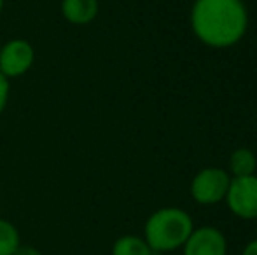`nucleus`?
I'll return each mask as SVG.
<instances>
[{
    "instance_id": "9b49d317",
    "label": "nucleus",
    "mask_w": 257,
    "mask_h": 255,
    "mask_svg": "<svg viewBox=\"0 0 257 255\" xmlns=\"http://www.w3.org/2000/svg\"><path fill=\"white\" fill-rule=\"evenodd\" d=\"M9 95H11V82H9V79L0 72V116L4 114L7 103H9Z\"/></svg>"
},
{
    "instance_id": "6e6552de",
    "label": "nucleus",
    "mask_w": 257,
    "mask_h": 255,
    "mask_svg": "<svg viewBox=\"0 0 257 255\" xmlns=\"http://www.w3.org/2000/svg\"><path fill=\"white\" fill-rule=\"evenodd\" d=\"M153 248L140 236L124 234L112 245V255H153Z\"/></svg>"
},
{
    "instance_id": "7ed1b4c3",
    "label": "nucleus",
    "mask_w": 257,
    "mask_h": 255,
    "mask_svg": "<svg viewBox=\"0 0 257 255\" xmlns=\"http://www.w3.org/2000/svg\"><path fill=\"white\" fill-rule=\"evenodd\" d=\"M231 175L220 168H205L191 182V196L200 204H217L226 199Z\"/></svg>"
},
{
    "instance_id": "0eeeda50",
    "label": "nucleus",
    "mask_w": 257,
    "mask_h": 255,
    "mask_svg": "<svg viewBox=\"0 0 257 255\" xmlns=\"http://www.w3.org/2000/svg\"><path fill=\"white\" fill-rule=\"evenodd\" d=\"M61 16L75 27L89 25L100 13L98 0H61Z\"/></svg>"
},
{
    "instance_id": "39448f33",
    "label": "nucleus",
    "mask_w": 257,
    "mask_h": 255,
    "mask_svg": "<svg viewBox=\"0 0 257 255\" xmlns=\"http://www.w3.org/2000/svg\"><path fill=\"white\" fill-rule=\"evenodd\" d=\"M34 63L35 49L27 39H11L0 48V72L9 81L30 72Z\"/></svg>"
},
{
    "instance_id": "2eb2a0df",
    "label": "nucleus",
    "mask_w": 257,
    "mask_h": 255,
    "mask_svg": "<svg viewBox=\"0 0 257 255\" xmlns=\"http://www.w3.org/2000/svg\"><path fill=\"white\" fill-rule=\"evenodd\" d=\"M0 48H2V42H0Z\"/></svg>"
},
{
    "instance_id": "9d476101",
    "label": "nucleus",
    "mask_w": 257,
    "mask_h": 255,
    "mask_svg": "<svg viewBox=\"0 0 257 255\" xmlns=\"http://www.w3.org/2000/svg\"><path fill=\"white\" fill-rule=\"evenodd\" d=\"M21 245L20 231L11 220L0 218V255H13Z\"/></svg>"
},
{
    "instance_id": "1a4fd4ad",
    "label": "nucleus",
    "mask_w": 257,
    "mask_h": 255,
    "mask_svg": "<svg viewBox=\"0 0 257 255\" xmlns=\"http://www.w3.org/2000/svg\"><path fill=\"white\" fill-rule=\"evenodd\" d=\"M257 168V157L250 149H236L229 156V171L233 177L254 175Z\"/></svg>"
},
{
    "instance_id": "f257e3e1",
    "label": "nucleus",
    "mask_w": 257,
    "mask_h": 255,
    "mask_svg": "<svg viewBox=\"0 0 257 255\" xmlns=\"http://www.w3.org/2000/svg\"><path fill=\"white\" fill-rule=\"evenodd\" d=\"M248 16L241 0H196L191 9V28L208 48L226 49L243 39Z\"/></svg>"
},
{
    "instance_id": "f8f14e48",
    "label": "nucleus",
    "mask_w": 257,
    "mask_h": 255,
    "mask_svg": "<svg viewBox=\"0 0 257 255\" xmlns=\"http://www.w3.org/2000/svg\"><path fill=\"white\" fill-rule=\"evenodd\" d=\"M13 255H42V252L35 246H30V245H20L16 248V252Z\"/></svg>"
},
{
    "instance_id": "20e7f679",
    "label": "nucleus",
    "mask_w": 257,
    "mask_h": 255,
    "mask_svg": "<svg viewBox=\"0 0 257 255\" xmlns=\"http://www.w3.org/2000/svg\"><path fill=\"white\" fill-rule=\"evenodd\" d=\"M226 204L231 213L245 220L257 218V177H233L226 194Z\"/></svg>"
},
{
    "instance_id": "423d86ee",
    "label": "nucleus",
    "mask_w": 257,
    "mask_h": 255,
    "mask_svg": "<svg viewBox=\"0 0 257 255\" xmlns=\"http://www.w3.org/2000/svg\"><path fill=\"white\" fill-rule=\"evenodd\" d=\"M184 255H226L227 241L219 229L205 225L193 229L191 236L184 243Z\"/></svg>"
},
{
    "instance_id": "f03ea898",
    "label": "nucleus",
    "mask_w": 257,
    "mask_h": 255,
    "mask_svg": "<svg viewBox=\"0 0 257 255\" xmlns=\"http://www.w3.org/2000/svg\"><path fill=\"white\" fill-rule=\"evenodd\" d=\"M194 229L193 218L182 208L166 206L156 210L146 222L144 239L153 252H173L186 243Z\"/></svg>"
},
{
    "instance_id": "4468645a",
    "label": "nucleus",
    "mask_w": 257,
    "mask_h": 255,
    "mask_svg": "<svg viewBox=\"0 0 257 255\" xmlns=\"http://www.w3.org/2000/svg\"><path fill=\"white\" fill-rule=\"evenodd\" d=\"M2 11H4V0H0V14H2Z\"/></svg>"
},
{
    "instance_id": "ddd939ff",
    "label": "nucleus",
    "mask_w": 257,
    "mask_h": 255,
    "mask_svg": "<svg viewBox=\"0 0 257 255\" xmlns=\"http://www.w3.org/2000/svg\"><path fill=\"white\" fill-rule=\"evenodd\" d=\"M241 255H257V238L252 239L250 243H247V246L243 248Z\"/></svg>"
}]
</instances>
